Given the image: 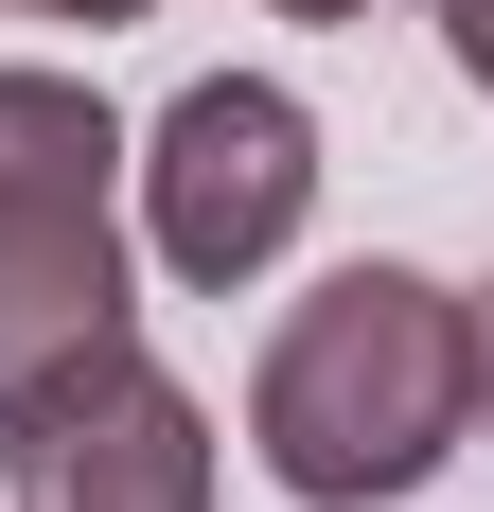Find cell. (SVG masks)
<instances>
[{"instance_id":"5b68a950","label":"cell","mask_w":494,"mask_h":512,"mask_svg":"<svg viewBox=\"0 0 494 512\" xmlns=\"http://www.w3.org/2000/svg\"><path fill=\"white\" fill-rule=\"evenodd\" d=\"M442 36H459V71L494 89V0H442Z\"/></svg>"},{"instance_id":"277c9868","label":"cell","mask_w":494,"mask_h":512,"mask_svg":"<svg viewBox=\"0 0 494 512\" xmlns=\"http://www.w3.org/2000/svg\"><path fill=\"white\" fill-rule=\"evenodd\" d=\"M0 442H18V512H195L212 495V442L142 371V336H89L53 389L0 407Z\"/></svg>"},{"instance_id":"3957f363","label":"cell","mask_w":494,"mask_h":512,"mask_svg":"<svg viewBox=\"0 0 494 512\" xmlns=\"http://www.w3.org/2000/svg\"><path fill=\"white\" fill-rule=\"evenodd\" d=\"M159 265L177 283H247V265H283L300 195H318V124H300V89H265V71H212V89L159 106Z\"/></svg>"},{"instance_id":"52a82bcc","label":"cell","mask_w":494,"mask_h":512,"mask_svg":"<svg viewBox=\"0 0 494 512\" xmlns=\"http://www.w3.org/2000/svg\"><path fill=\"white\" fill-rule=\"evenodd\" d=\"M36 18H142V0H36Z\"/></svg>"},{"instance_id":"ba28073f","label":"cell","mask_w":494,"mask_h":512,"mask_svg":"<svg viewBox=\"0 0 494 512\" xmlns=\"http://www.w3.org/2000/svg\"><path fill=\"white\" fill-rule=\"evenodd\" d=\"M283 18H353V0H283Z\"/></svg>"},{"instance_id":"7a4b0ae2","label":"cell","mask_w":494,"mask_h":512,"mask_svg":"<svg viewBox=\"0 0 494 512\" xmlns=\"http://www.w3.org/2000/svg\"><path fill=\"white\" fill-rule=\"evenodd\" d=\"M124 336V230H106V106L0 71V407Z\"/></svg>"},{"instance_id":"8992f818","label":"cell","mask_w":494,"mask_h":512,"mask_svg":"<svg viewBox=\"0 0 494 512\" xmlns=\"http://www.w3.org/2000/svg\"><path fill=\"white\" fill-rule=\"evenodd\" d=\"M459 336H477V424H494V301H477V318H459Z\"/></svg>"},{"instance_id":"6da1fadb","label":"cell","mask_w":494,"mask_h":512,"mask_svg":"<svg viewBox=\"0 0 494 512\" xmlns=\"http://www.w3.org/2000/svg\"><path fill=\"white\" fill-rule=\"evenodd\" d=\"M459 424H477V336H459V301L424 283V265H336V283L283 318L265 389H247L265 477H283V495H318V512L406 495Z\"/></svg>"}]
</instances>
